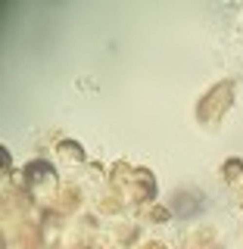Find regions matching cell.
<instances>
[{"label":"cell","instance_id":"6","mask_svg":"<svg viewBox=\"0 0 243 249\" xmlns=\"http://www.w3.org/2000/svg\"><path fill=\"white\" fill-rule=\"evenodd\" d=\"M78 206V187H62L59 190V209H66V212H72V209Z\"/></svg>","mask_w":243,"mask_h":249},{"label":"cell","instance_id":"11","mask_svg":"<svg viewBox=\"0 0 243 249\" xmlns=\"http://www.w3.org/2000/svg\"><path fill=\"white\" fill-rule=\"evenodd\" d=\"M187 249H218L215 243H206V246H197V240H190V243H187Z\"/></svg>","mask_w":243,"mask_h":249},{"label":"cell","instance_id":"13","mask_svg":"<svg viewBox=\"0 0 243 249\" xmlns=\"http://www.w3.org/2000/svg\"><path fill=\"white\" fill-rule=\"evenodd\" d=\"M240 206H243V193H240Z\"/></svg>","mask_w":243,"mask_h":249},{"label":"cell","instance_id":"10","mask_svg":"<svg viewBox=\"0 0 243 249\" xmlns=\"http://www.w3.org/2000/svg\"><path fill=\"white\" fill-rule=\"evenodd\" d=\"M140 249H166V243H159V240H150V243H144Z\"/></svg>","mask_w":243,"mask_h":249},{"label":"cell","instance_id":"4","mask_svg":"<svg viewBox=\"0 0 243 249\" xmlns=\"http://www.w3.org/2000/svg\"><path fill=\"white\" fill-rule=\"evenodd\" d=\"M19 243H22V249H41V228L37 224H22Z\"/></svg>","mask_w":243,"mask_h":249},{"label":"cell","instance_id":"2","mask_svg":"<svg viewBox=\"0 0 243 249\" xmlns=\"http://www.w3.org/2000/svg\"><path fill=\"white\" fill-rule=\"evenodd\" d=\"M128 171V165L125 162H119L112 171V184L115 181H128L131 184V196H134L137 202H150L156 196V181H153V175L147 168H137V171H131V175H125Z\"/></svg>","mask_w":243,"mask_h":249},{"label":"cell","instance_id":"3","mask_svg":"<svg viewBox=\"0 0 243 249\" xmlns=\"http://www.w3.org/2000/svg\"><path fill=\"white\" fill-rule=\"evenodd\" d=\"M22 175H25V184L28 187H35V184H41V181H53V165L50 162H44V159H35V162H28L25 168H22Z\"/></svg>","mask_w":243,"mask_h":249},{"label":"cell","instance_id":"5","mask_svg":"<svg viewBox=\"0 0 243 249\" xmlns=\"http://www.w3.org/2000/svg\"><path fill=\"white\" fill-rule=\"evenodd\" d=\"M222 175H224V181L234 184V181H240V175H243V159H228L222 165Z\"/></svg>","mask_w":243,"mask_h":249},{"label":"cell","instance_id":"7","mask_svg":"<svg viewBox=\"0 0 243 249\" xmlns=\"http://www.w3.org/2000/svg\"><path fill=\"white\" fill-rule=\"evenodd\" d=\"M59 153L69 156V159H75V162H84V150L75 143V140H62V143H59Z\"/></svg>","mask_w":243,"mask_h":249},{"label":"cell","instance_id":"9","mask_svg":"<svg viewBox=\"0 0 243 249\" xmlns=\"http://www.w3.org/2000/svg\"><path fill=\"white\" fill-rule=\"evenodd\" d=\"M150 218H153V221H168L171 212H168L166 206H153V209H150Z\"/></svg>","mask_w":243,"mask_h":249},{"label":"cell","instance_id":"1","mask_svg":"<svg viewBox=\"0 0 243 249\" xmlns=\"http://www.w3.org/2000/svg\"><path fill=\"white\" fill-rule=\"evenodd\" d=\"M231 100H234V84H231V81L215 84V88L200 100L197 119H200L203 124H218V122H222V115L231 109Z\"/></svg>","mask_w":243,"mask_h":249},{"label":"cell","instance_id":"12","mask_svg":"<svg viewBox=\"0 0 243 249\" xmlns=\"http://www.w3.org/2000/svg\"><path fill=\"white\" fill-rule=\"evenodd\" d=\"M93 249H109V246H106V243H97V246H93Z\"/></svg>","mask_w":243,"mask_h":249},{"label":"cell","instance_id":"8","mask_svg":"<svg viewBox=\"0 0 243 249\" xmlns=\"http://www.w3.org/2000/svg\"><path fill=\"white\" fill-rule=\"evenodd\" d=\"M100 209H103V212H119V209H122V199H119V193H115V196H106L103 202H100Z\"/></svg>","mask_w":243,"mask_h":249}]
</instances>
